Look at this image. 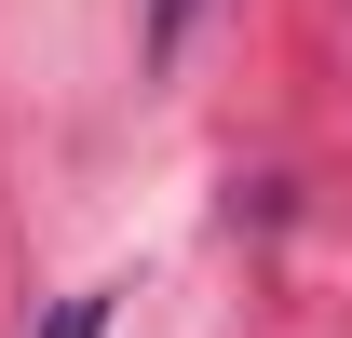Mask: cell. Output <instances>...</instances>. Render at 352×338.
<instances>
[{"instance_id":"cell-1","label":"cell","mask_w":352,"mask_h":338,"mask_svg":"<svg viewBox=\"0 0 352 338\" xmlns=\"http://www.w3.org/2000/svg\"><path fill=\"white\" fill-rule=\"evenodd\" d=\"M176 27H190V0H163V41H176Z\"/></svg>"}]
</instances>
